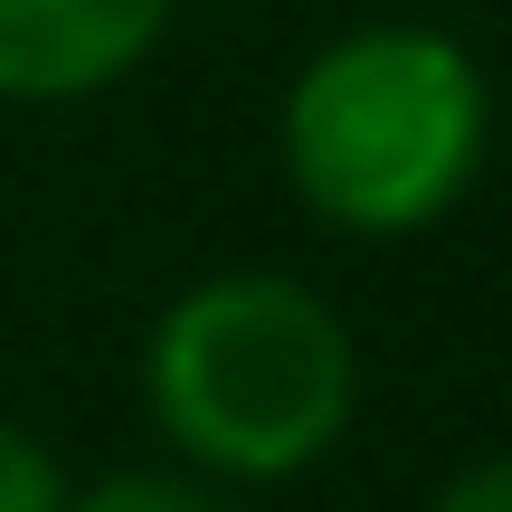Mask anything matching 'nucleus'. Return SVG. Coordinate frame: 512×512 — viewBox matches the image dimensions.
<instances>
[{
    "instance_id": "obj_1",
    "label": "nucleus",
    "mask_w": 512,
    "mask_h": 512,
    "mask_svg": "<svg viewBox=\"0 0 512 512\" xmlns=\"http://www.w3.org/2000/svg\"><path fill=\"white\" fill-rule=\"evenodd\" d=\"M351 399V323L294 275H209L143 342V408L209 484H285L323 465L351 427Z\"/></svg>"
},
{
    "instance_id": "obj_2",
    "label": "nucleus",
    "mask_w": 512,
    "mask_h": 512,
    "mask_svg": "<svg viewBox=\"0 0 512 512\" xmlns=\"http://www.w3.org/2000/svg\"><path fill=\"white\" fill-rule=\"evenodd\" d=\"M484 171V67L446 29H351L285 95V181L342 238H418Z\"/></svg>"
},
{
    "instance_id": "obj_3",
    "label": "nucleus",
    "mask_w": 512,
    "mask_h": 512,
    "mask_svg": "<svg viewBox=\"0 0 512 512\" xmlns=\"http://www.w3.org/2000/svg\"><path fill=\"white\" fill-rule=\"evenodd\" d=\"M181 0H0V95L86 105L162 48Z\"/></svg>"
},
{
    "instance_id": "obj_4",
    "label": "nucleus",
    "mask_w": 512,
    "mask_h": 512,
    "mask_svg": "<svg viewBox=\"0 0 512 512\" xmlns=\"http://www.w3.org/2000/svg\"><path fill=\"white\" fill-rule=\"evenodd\" d=\"M67 512H247V503H238V484H209L190 465H133V475L67 494Z\"/></svg>"
},
{
    "instance_id": "obj_5",
    "label": "nucleus",
    "mask_w": 512,
    "mask_h": 512,
    "mask_svg": "<svg viewBox=\"0 0 512 512\" xmlns=\"http://www.w3.org/2000/svg\"><path fill=\"white\" fill-rule=\"evenodd\" d=\"M0 512H67V465L19 418H0Z\"/></svg>"
},
{
    "instance_id": "obj_6",
    "label": "nucleus",
    "mask_w": 512,
    "mask_h": 512,
    "mask_svg": "<svg viewBox=\"0 0 512 512\" xmlns=\"http://www.w3.org/2000/svg\"><path fill=\"white\" fill-rule=\"evenodd\" d=\"M427 512H512V456H484V465H465L456 484H446Z\"/></svg>"
}]
</instances>
